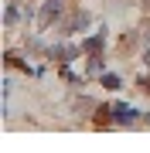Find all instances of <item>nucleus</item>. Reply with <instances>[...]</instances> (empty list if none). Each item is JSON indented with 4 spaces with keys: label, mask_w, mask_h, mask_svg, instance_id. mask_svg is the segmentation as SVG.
Segmentation results:
<instances>
[{
    "label": "nucleus",
    "mask_w": 150,
    "mask_h": 153,
    "mask_svg": "<svg viewBox=\"0 0 150 153\" xmlns=\"http://www.w3.org/2000/svg\"><path fill=\"white\" fill-rule=\"evenodd\" d=\"M85 48H89V51H99V48H102V38H89V41H85Z\"/></svg>",
    "instance_id": "39448f33"
},
{
    "label": "nucleus",
    "mask_w": 150,
    "mask_h": 153,
    "mask_svg": "<svg viewBox=\"0 0 150 153\" xmlns=\"http://www.w3.org/2000/svg\"><path fill=\"white\" fill-rule=\"evenodd\" d=\"M17 17H21V14H17V7H7V14H4L7 27H14V24H17Z\"/></svg>",
    "instance_id": "7ed1b4c3"
},
{
    "label": "nucleus",
    "mask_w": 150,
    "mask_h": 153,
    "mask_svg": "<svg viewBox=\"0 0 150 153\" xmlns=\"http://www.w3.org/2000/svg\"><path fill=\"white\" fill-rule=\"evenodd\" d=\"M102 85L106 88H119V78L116 75H102Z\"/></svg>",
    "instance_id": "20e7f679"
},
{
    "label": "nucleus",
    "mask_w": 150,
    "mask_h": 153,
    "mask_svg": "<svg viewBox=\"0 0 150 153\" xmlns=\"http://www.w3.org/2000/svg\"><path fill=\"white\" fill-rule=\"evenodd\" d=\"M51 55H58L61 61H72L78 51H75V48H68V44H61V48H51Z\"/></svg>",
    "instance_id": "f03ea898"
},
{
    "label": "nucleus",
    "mask_w": 150,
    "mask_h": 153,
    "mask_svg": "<svg viewBox=\"0 0 150 153\" xmlns=\"http://www.w3.org/2000/svg\"><path fill=\"white\" fill-rule=\"evenodd\" d=\"M113 116H116V119H119V123H130V119H133V116H137V112H133V109H130V105H123V102H119V105H113Z\"/></svg>",
    "instance_id": "f257e3e1"
},
{
    "label": "nucleus",
    "mask_w": 150,
    "mask_h": 153,
    "mask_svg": "<svg viewBox=\"0 0 150 153\" xmlns=\"http://www.w3.org/2000/svg\"><path fill=\"white\" fill-rule=\"evenodd\" d=\"M143 61H147V65H150V51H147V58H143Z\"/></svg>",
    "instance_id": "423d86ee"
}]
</instances>
